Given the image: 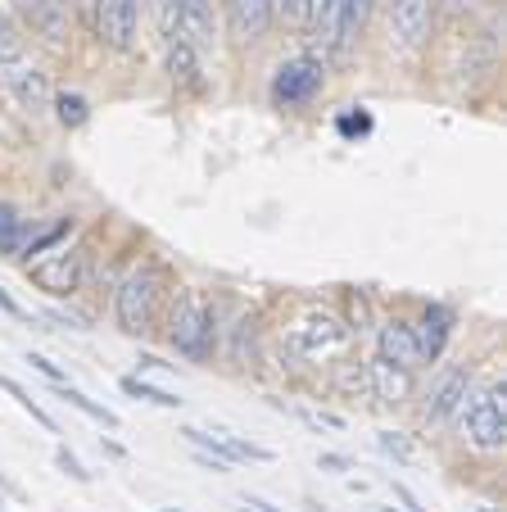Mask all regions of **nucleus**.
Instances as JSON below:
<instances>
[{"label":"nucleus","instance_id":"f257e3e1","mask_svg":"<svg viewBox=\"0 0 507 512\" xmlns=\"http://www.w3.org/2000/svg\"><path fill=\"white\" fill-rule=\"evenodd\" d=\"M163 286H168V277H163L159 263H141L136 272H127V281L118 286V300H114V318L127 336H145L154 327Z\"/></svg>","mask_w":507,"mask_h":512},{"label":"nucleus","instance_id":"f03ea898","mask_svg":"<svg viewBox=\"0 0 507 512\" xmlns=\"http://www.w3.org/2000/svg\"><path fill=\"white\" fill-rule=\"evenodd\" d=\"M462 426V440L485 454L507 445V386H485V390H471L462 413L453 417Z\"/></svg>","mask_w":507,"mask_h":512},{"label":"nucleus","instance_id":"7ed1b4c3","mask_svg":"<svg viewBox=\"0 0 507 512\" xmlns=\"http://www.w3.org/2000/svg\"><path fill=\"white\" fill-rule=\"evenodd\" d=\"M168 340H173V349L182 358H191V363H204L213 349V309L209 300H204L200 290H182L173 304V313H168Z\"/></svg>","mask_w":507,"mask_h":512},{"label":"nucleus","instance_id":"20e7f679","mask_svg":"<svg viewBox=\"0 0 507 512\" xmlns=\"http://www.w3.org/2000/svg\"><path fill=\"white\" fill-rule=\"evenodd\" d=\"M159 28L168 41H186L200 55L218 46V10H213V0H159Z\"/></svg>","mask_w":507,"mask_h":512},{"label":"nucleus","instance_id":"39448f33","mask_svg":"<svg viewBox=\"0 0 507 512\" xmlns=\"http://www.w3.org/2000/svg\"><path fill=\"white\" fill-rule=\"evenodd\" d=\"M286 349L304 363H331L349 354V327L335 322L331 313H308L286 331Z\"/></svg>","mask_w":507,"mask_h":512},{"label":"nucleus","instance_id":"423d86ee","mask_svg":"<svg viewBox=\"0 0 507 512\" xmlns=\"http://www.w3.org/2000/svg\"><path fill=\"white\" fill-rule=\"evenodd\" d=\"M82 5H87L91 32H96L109 50H132L136 46L145 0H82Z\"/></svg>","mask_w":507,"mask_h":512},{"label":"nucleus","instance_id":"0eeeda50","mask_svg":"<svg viewBox=\"0 0 507 512\" xmlns=\"http://www.w3.org/2000/svg\"><path fill=\"white\" fill-rule=\"evenodd\" d=\"M326 87V64L313 55H299V59H286L272 78V100L286 109H299Z\"/></svg>","mask_w":507,"mask_h":512},{"label":"nucleus","instance_id":"6e6552de","mask_svg":"<svg viewBox=\"0 0 507 512\" xmlns=\"http://www.w3.org/2000/svg\"><path fill=\"white\" fill-rule=\"evenodd\" d=\"M390 5V37L399 50L417 55L431 46L435 32V0H385Z\"/></svg>","mask_w":507,"mask_h":512},{"label":"nucleus","instance_id":"1a4fd4ad","mask_svg":"<svg viewBox=\"0 0 507 512\" xmlns=\"http://www.w3.org/2000/svg\"><path fill=\"white\" fill-rule=\"evenodd\" d=\"M82 272H87V254L82 250H55V254H46V259L28 263V277L37 281L46 295H55V300H68L73 290H82Z\"/></svg>","mask_w":507,"mask_h":512},{"label":"nucleus","instance_id":"9d476101","mask_svg":"<svg viewBox=\"0 0 507 512\" xmlns=\"http://www.w3.org/2000/svg\"><path fill=\"white\" fill-rule=\"evenodd\" d=\"M277 23V5L272 0H227V32L236 46H259Z\"/></svg>","mask_w":507,"mask_h":512},{"label":"nucleus","instance_id":"9b49d317","mask_svg":"<svg viewBox=\"0 0 507 512\" xmlns=\"http://www.w3.org/2000/svg\"><path fill=\"white\" fill-rule=\"evenodd\" d=\"M471 368L467 363H458V368H449L440 381H435V390H431V404H426V422L431 426H444V422H453V417L462 413V404H467V395H471Z\"/></svg>","mask_w":507,"mask_h":512},{"label":"nucleus","instance_id":"f8f14e48","mask_svg":"<svg viewBox=\"0 0 507 512\" xmlns=\"http://www.w3.org/2000/svg\"><path fill=\"white\" fill-rule=\"evenodd\" d=\"M14 10H19L23 23H28L37 37H46L50 46H59V41L68 37V14H73V0H14Z\"/></svg>","mask_w":507,"mask_h":512},{"label":"nucleus","instance_id":"ddd939ff","mask_svg":"<svg viewBox=\"0 0 507 512\" xmlns=\"http://www.w3.org/2000/svg\"><path fill=\"white\" fill-rule=\"evenodd\" d=\"M10 73H0V78L10 82V91L19 96L23 109H32V114H41V109H50V100H55V91H50V78L41 73L37 64H23V59H14V64H5Z\"/></svg>","mask_w":507,"mask_h":512},{"label":"nucleus","instance_id":"4468645a","mask_svg":"<svg viewBox=\"0 0 507 512\" xmlns=\"http://www.w3.org/2000/svg\"><path fill=\"white\" fill-rule=\"evenodd\" d=\"M367 386H372L376 404H403L412 395V368H399V363H385L381 354L367 363Z\"/></svg>","mask_w":507,"mask_h":512},{"label":"nucleus","instance_id":"2eb2a0df","mask_svg":"<svg viewBox=\"0 0 507 512\" xmlns=\"http://www.w3.org/2000/svg\"><path fill=\"white\" fill-rule=\"evenodd\" d=\"M412 336H417L421 363H435V358L444 354V345H449V336H453V309H444V304H426V313H421V322L412 327Z\"/></svg>","mask_w":507,"mask_h":512},{"label":"nucleus","instance_id":"dca6fc26","mask_svg":"<svg viewBox=\"0 0 507 512\" xmlns=\"http://www.w3.org/2000/svg\"><path fill=\"white\" fill-rule=\"evenodd\" d=\"M381 358L385 363H399V368H417L421 363L417 336H412L408 322H385L381 327Z\"/></svg>","mask_w":507,"mask_h":512},{"label":"nucleus","instance_id":"f3484780","mask_svg":"<svg viewBox=\"0 0 507 512\" xmlns=\"http://www.w3.org/2000/svg\"><path fill=\"white\" fill-rule=\"evenodd\" d=\"M367 19H372V0H340V19H335V46L331 50H345L349 41L363 37Z\"/></svg>","mask_w":507,"mask_h":512},{"label":"nucleus","instance_id":"a211bd4d","mask_svg":"<svg viewBox=\"0 0 507 512\" xmlns=\"http://www.w3.org/2000/svg\"><path fill=\"white\" fill-rule=\"evenodd\" d=\"M168 73L182 87H200V50H191L186 41H168Z\"/></svg>","mask_w":507,"mask_h":512},{"label":"nucleus","instance_id":"6ab92c4d","mask_svg":"<svg viewBox=\"0 0 507 512\" xmlns=\"http://www.w3.org/2000/svg\"><path fill=\"white\" fill-rule=\"evenodd\" d=\"M186 440H191L200 454H209V458H218L222 467H231V463H245V458L236 454V445H231V435H209V431H200V426H186Z\"/></svg>","mask_w":507,"mask_h":512},{"label":"nucleus","instance_id":"aec40b11","mask_svg":"<svg viewBox=\"0 0 507 512\" xmlns=\"http://www.w3.org/2000/svg\"><path fill=\"white\" fill-rule=\"evenodd\" d=\"M335 19H340V0H304V23L326 46H335Z\"/></svg>","mask_w":507,"mask_h":512},{"label":"nucleus","instance_id":"412c9836","mask_svg":"<svg viewBox=\"0 0 507 512\" xmlns=\"http://www.w3.org/2000/svg\"><path fill=\"white\" fill-rule=\"evenodd\" d=\"M55 390H59V399H68V404L77 408V413H87L91 422H100V426H109V431H118V417L109 413L105 404H96V399H87V395H82V390H73V386H68V381H59Z\"/></svg>","mask_w":507,"mask_h":512},{"label":"nucleus","instance_id":"4be33fe9","mask_svg":"<svg viewBox=\"0 0 507 512\" xmlns=\"http://www.w3.org/2000/svg\"><path fill=\"white\" fill-rule=\"evenodd\" d=\"M118 386H123V395L145 399V404H154V408H182V399L177 395H168V390H159V386H145L141 377H123Z\"/></svg>","mask_w":507,"mask_h":512},{"label":"nucleus","instance_id":"5701e85b","mask_svg":"<svg viewBox=\"0 0 507 512\" xmlns=\"http://www.w3.org/2000/svg\"><path fill=\"white\" fill-rule=\"evenodd\" d=\"M0 390H5V395H10V399H19V408H23V413H32V422H41V426H46V431H59V426H55V417H50L46 408H41L37 399H32L28 390H23L14 377H0Z\"/></svg>","mask_w":507,"mask_h":512},{"label":"nucleus","instance_id":"b1692460","mask_svg":"<svg viewBox=\"0 0 507 512\" xmlns=\"http://www.w3.org/2000/svg\"><path fill=\"white\" fill-rule=\"evenodd\" d=\"M19 250H23V218L10 204H0V254H19Z\"/></svg>","mask_w":507,"mask_h":512},{"label":"nucleus","instance_id":"393cba45","mask_svg":"<svg viewBox=\"0 0 507 512\" xmlns=\"http://www.w3.org/2000/svg\"><path fill=\"white\" fill-rule=\"evenodd\" d=\"M50 105L59 109V123H64V127H82V123H87V118H91L87 100H82V96H73V91H64V96H55V100H50Z\"/></svg>","mask_w":507,"mask_h":512},{"label":"nucleus","instance_id":"a878e982","mask_svg":"<svg viewBox=\"0 0 507 512\" xmlns=\"http://www.w3.org/2000/svg\"><path fill=\"white\" fill-rule=\"evenodd\" d=\"M345 309H349V331H367V327H372V300H367L363 290H349Z\"/></svg>","mask_w":507,"mask_h":512},{"label":"nucleus","instance_id":"bb28decb","mask_svg":"<svg viewBox=\"0 0 507 512\" xmlns=\"http://www.w3.org/2000/svg\"><path fill=\"white\" fill-rule=\"evenodd\" d=\"M376 445H381L394 463H412V458H417V445H412L408 435H399V431H381V440H376Z\"/></svg>","mask_w":507,"mask_h":512},{"label":"nucleus","instance_id":"cd10ccee","mask_svg":"<svg viewBox=\"0 0 507 512\" xmlns=\"http://www.w3.org/2000/svg\"><path fill=\"white\" fill-rule=\"evenodd\" d=\"M19 28H14V23H10V14H5V10H0V68H5V64H14V59H19Z\"/></svg>","mask_w":507,"mask_h":512},{"label":"nucleus","instance_id":"c85d7f7f","mask_svg":"<svg viewBox=\"0 0 507 512\" xmlns=\"http://www.w3.org/2000/svg\"><path fill=\"white\" fill-rule=\"evenodd\" d=\"M295 417L308 426V431H340V426H345V417H335V413H313V408H295Z\"/></svg>","mask_w":507,"mask_h":512},{"label":"nucleus","instance_id":"c756f323","mask_svg":"<svg viewBox=\"0 0 507 512\" xmlns=\"http://www.w3.org/2000/svg\"><path fill=\"white\" fill-rule=\"evenodd\" d=\"M64 236H68V218H64V223H55V227H50L46 236H37V241H28V250H23V254H41V250H50V245H59V241H64Z\"/></svg>","mask_w":507,"mask_h":512},{"label":"nucleus","instance_id":"7c9ffc66","mask_svg":"<svg viewBox=\"0 0 507 512\" xmlns=\"http://www.w3.org/2000/svg\"><path fill=\"white\" fill-rule=\"evenodd\" d=\"M55 463L64 467V472L73 476V481H91V472H87V467H82V463H77V458L68 454V449H55Z\"/></svg>","mask_w":507,"mask_h":512},{"label":"nucleus","instance_id":"2f4dec72","mask_svg":"<svg viewBox=\"0 0 507 512\" xmlns=\"http://www.w3.org/2000/svg\"><path fill=\"white\" fill-rule=\"evenodd\" d=\"M28 363L41 372V377H50V381H55V386H59V381H68V377H64V368H59V363H50L46 354H28Z\"/></svg>","mask_w":507,"mask_h":512},{"label":"nucleus","instance_id":"473e14b6","mask_svg":"<svg viewBox=\"0 0 507 512\" xmlns=\"http://www.w3.org/2000/svg\"><path fill=\"white\" fill-rule=\"evenodd\" d=\"M0 309L10 313V318H14V322H37V318H32V313H28V309H23V304H19V300H14L10 290H0Z\"/></svg>","mask_w":507,"mask_h":512},{"label":"nucleus","instance_id":"72a5a7b5","mask_svg":"<svg viewBox=\"0 0 507 512\" xmlns=\"http://www.w3.org/2000/svg\"><path fill=\"white\" fill-rule=\"evenodd\" d=\"M340 132H345V136H363V132H372V118H367V114H358V118H340Z\"/></svg>","mask_w":507,"mask_h":512},{"label":"nucleus","instance_id":"f704fd0d","mask_svg":"<svg viewBox=\"0 0 507 512\" xmlns=\"http://www.w3.org/2000/svg\"><path fill=\"white\" fill-rule=\"evenodd\" d=\"M272 5H277L290 23H304V0H272Z\"/></svg>","mask_w":507,"mask_h":512},{"label":"nucleus","instance_id":"c9c22d12","mask_svg":"<svg viewBox=\"0 0 507 512\" xmlns=\"http://www.w3.org/2000/svg\"><path fill=\"white\" fill-rule=\"evenodd\" d=\"M480 0H435V10H444V14H467V10H476Z\"/></svg>","mask_w":507,"mask_h":512},{"label":"nucleus","instance_id":"e433bc0d","mask_svg":"<svg viewBox=\"0 0 507 512\" xmlns=\"http://www.w3.org/2000/svg\"><path fill=\"white\" fill-rule=\"evenodd\" d=\"M245 512H286V508H277V503H268V499H259V494H245Z\"/></svg>","mask_w":507,"mask_h":512},{"label":"nucleus","instance_id":"4c0bfd02","mask_svg":"<svg viewBox=\"0 0 507 512\" xmlns=\"http://www.w3.org/2000/svg\"><path fill=\"white\" fill-rule=\"evenodd\" d=\"M394 494H399L403 512H426V508H421V503H417V494H412V490H403V485H394Z\"/></svg>","mask_w":507,"mask_h":512},{"label":"nucleus","instance_id":"58836bf2","mask_svg":"<svg viewBox=\"0 0 507 512\" xmlns=\"http://www.w3.org/2000/svg\"><path fill=\"white\" fill-rule=\"evenodd\" d=\"M322 467H331V472H345V458H340V454H322Z\"/></svg>","mask_w":507,"mask_h":512},{"label":"nucleus","instance_id":"ea45409f","mask_svg":"<svg viewBox=\"0 0 507 512\" xmlns=\"http://www.w3.org/2000/svg\"><path fill=\"white\" fill-rule=\"evenodd\" d=\"M480 512H498V508H480Z\"/></svg>","mask_w":507,"mask_h":512},{"label":"nucleus","instance_id":"a19ab883","mask_svg":"<svg viewBox=\"0 0 507 512\" xmlns=\"http://www.w3.org/2000/svg\"><path fill=\"white\" fill-rule=\"evenodd\" d=\"M0 73H5V68H0Z\"/></svg>","mask_w":507,"mask_h":512}]
</instances>
